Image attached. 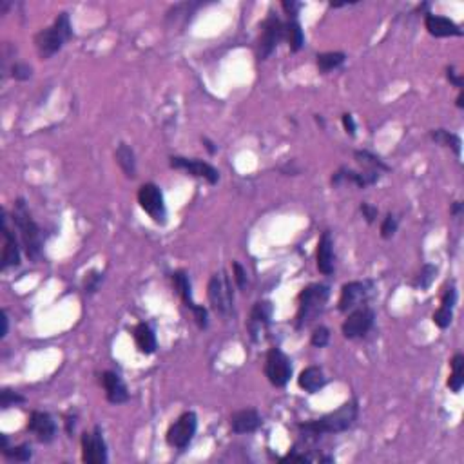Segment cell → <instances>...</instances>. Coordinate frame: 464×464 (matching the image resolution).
<instances>
[{
  "label": "cell",
  "mask_w": 464,
  "mask_h": 464,
  "mask_svg": "<svg viewBox=\"0 0 464 464\" xmlns=\"http://www.w3.org/2000/svg\"><path fill=\"white\" fill-rule=\"evenodd\" d=\"M26 399L22 397V395L15 394V392H11V390H2V394H0V407L4 408H9V407H15V404L18 403H24Z\"/></svg>",
  "instance_id": "36"
},
{
  "label": "cell",
  "mask_w": 464,
  "mask_h": 464,
  "mask_svg": "<svg viewBox=\"0 0 464 464\" xmlns=\"http://www.w3.org/2000/svg\"><path fill=\"white\" fill-rule=\"evenodd\" d=\"M272 314H274V307H272L271 301H259L254 305V308L250 312L249 323H247L250 337L254 341H258L259 337L267 332V329L271 327Z\"/></svg>",
  "instance_id": "15"
},
{
  "label": "cell",
  "mask_w": 464,
  "mask_h": 464,
  "mask_svg": "<svg viewBox=\"0 0 464 464\" xmlns=\"http://www.w3.org/2000/svg\"><path fill=\"white\" fill-rule=\"evenodd\" d=\"M13 224L20 232V240L26 249V254L31 259H36L42 254V232L39 225L33 221L29 210H27L24 200H17L13 210Z\"/></svg>",
  "instance_id": "4"
},
{
  "label": "cell",
  "mask_w": 464,
  "mask_h": 464,
  "mask_svg": "<svg viewBox=\"0 0 464 464\" xmlns=\"http://www.w3.org/2000/svg\"><path fill=\"white\" fill-rule=\"evenodd\" d=\"M261 426V417L256 410L247 408L231 416V428L234 434H252Z\"/></svg>",
  "instance_id": "20"
},
{
  "label": "cell",
  "mask_w": 464,
  "mask_h": 464,
  "mask_svg": "<svg viewBox=\"0 0 464 464\" xmlns=\"http://www.w3.org/2000/svg\"><path fill=\"white\" fill-rule=\"evenodd\" d=\"M374 285L370 281H350L343 285L341 298H339V311L352 312L355 308L367 305L368 299L372 298Z\"/></svg>",
  "instance_id": "8"
},
{
  "label": "cell",
  "mask_w": 464,
  "mask_h": 464,
  "mask_svg": "<svg viewBox=\"0 0 464 464\" xmlns=\"http://www.w3.org/2000/svg\"><path fill=\"white\" fill-rule=\"evenodd\" d=\"M102 385L105 390V397L113 404H122L129 401V392L125 383L122 381V377L114 372H104L102 374Z\"/></svg>",
  "instance_id": "17"
},
{
  "label": "cell",
  "mask_w": 464,
  "mask_h": 464,
  "mask_svg": "<svg viewBox=\"0 0 464 464\" xmlns=\"http://www.w3.org/2000/svg\"><path fill=\"white\" fill-rule=\"evenodd\" d=\"M345 53L339 51H330V53H321L318 55V67L321 73H329V71L336 69L345 62Z\"/></svg>",
  "instance_id": "30"
},
{
  "label": "cell",
  "mask_w": 464,
  "mask_h": 464,
  "mask_svg": "<svg viewBox=\"0 0 464 464\" xmlns=\"http://www.w3.org/2000/svg\"><path fill=\"white\" fill-rule=\"evenodd\" d=\"M446 76H448V80H450V82L453 83V86H456V88L463 89V86H464L463 79H460V76H457V75H456V71H453V67H450V69L446 71Z\"/></svg>",
  "instance_id": "43"
},
{
  "label": "cell",
  "mask_w": 464,
  "mask_h": 464,
  "mask_svg": "<svg viewBox=\"0 0 464 464\" xmlns=\"http://www.w3.org/2000/svg\"><path fill=\"white\" fill-rule=\"evenodd\" d=\"M361 212H363V218L367 219L368 224H374L377 218V214H379V210H377V207L370 205V203H361Z\"/></svg>",
  "instance_id": "40"
},
{
  "label": "cell",
  "mask_w": 464,
  "mask_h": 464,
  "mask_svg": "<svg viewBox=\"0 0 464 464\" xmlns=\"http://www.w3.org/2000/svg\"><path fill=\"white\" fill-rule=\"evenodd\" d=\"M285 39L289 40V46L292 51H299L303 48L305 35H303V29L298 24V20H292V22L285 26Z\"/></svg>",
  "instance_id": "31"
},
{
  "label": "cell",
  "mask_w": 464,
  "mask_h": 464,
  "mask_svg": "<svg viewBox=\"0 0 464 464\" xmlns=\"http://www.w3.org/2000/svg\"><path fill=\"white\" fill-rule=\"evenodd\" d=\"M102 280H104V274H100V272L93 271L89 272V276L86 278V283H83V289H86V292L88 294H95L98 290V287H100Z\"/></svg>",
  "instance_id": "37"
},
{
  "label": "cell",
  "mask_w": 464,
  "mask_h": 464,
  "mask_svg": "<svg viewBox=\"0 0 464 464\" xmlns=\"http://www.w3.org/2000/svg\"><path fill=\"white\" fill-rule=\"evenodd\" d=\"M435 274H437V268H435L434 265H425V267L421 268L419 276H417L416 283L414 285H416L417 289H421V290L428 289L430 285H432V281H434Z\"/></svg>",
  "instance_id": "33"
},
{
  "label": "cell",
  "mask_w": 464,
  "mask_h": 464,
  "mask_svg": "<svg viewBox=\"0 0 464 464\" xmlns=\"http://www.w3.org/2000/svg\"><path fill=\"white\" fill-rule=\"evenodd\" d=\"M27 430L31 434H35V437L40 442H51L57 435V423L48 412H33L27 421Z\"/></svg>",
  "instance_id": "16"
},
{
  "label": "cell",
  "mask_w": 464,
  "mask_h": 464,
  "mask_svg": "<svg viewBox=\"0 0 464 464\" xmlns=\"http://www.w3.org/2000/svg\"><path fill=\"white\" fill-rule=\"evenodd\" d=\"M232 268H234V281H236V285H238V287H240V289H245V285H247V272L243 271V267H241V265L238 261L232 263Z\"/></svg>",
  "instance_id": "39"
},
{
  "label": "cell",
  "mask_w": 464,
  "mask_h": 464,
  "mask_svg": "<svg viewBox=\"0 0 464 464\" xmlns=\"http://www.w3.org/2000/svg\"><path fill=\"white\" fill-rule=\"evenodd\" d=\"M2 453L4 457H8L9 460H17V463H26L33 457V451H31L29 444H20V446L9 448L8 446V437H2Z\"/></svg>",
  "instance_id": "29"
},
{
  "label": "cell",
  "mask_w": 464,
  "mask_h": 464,
  "mask_svg": "<svg viewBox=\"0 0 464 464\" xmlns=\"http://www.w3.org/2000/svg\"><path fill=\"white\" fill-rule=\"evenodd\" d=\"M343 125H345V129L348 135H352V136L355 135V122H354V116H352V114H348V113L343 114Z\"/></svg>",
  "instance_id": "42"
},
{
  "label": "cell",
  "mask_w": 464,
  "mask_h": 464,
  "mask_svg": "<svg viewBox=\"0 0 464 464\" xmlns=\"http://www.w3.org/2000/svg\"><path fill=\"white\" fill-rule=\"evenodd\" d=\"M172 283H175L176 290H178V294L182 296V299H184L185 307L191 308L194 314V320H196L198 327L200 329H207V311L203 307H198L196 303L193 301V292H191V281H189V276L185 274L184 271H178L172 274Z\"/></svg>",
  "instance_id": "13"
},
{
  "label": "cell",
  "mask_w": 464,
  "mask_h": 464,
  "mask_svg": "<svg viewBox=\"0 0 464 464\" xmlns=\"http://www.w3.org/2000/svg\"><path fill=\"white\" fill-rule=\"evenodd\" d=\"M460 210H463V205H460V202H456L453 203V209H451V212H453V216H459Z\"/></svg>",
  "instance_id": "45"
},
{
  "label": "cell",
  "mask_w": 464,
  "mask_h": 464,
  "mask_svg": "<svg viewBox=\"0 0 464 464\" xmlns=\"http://www.w3.org/2000/svg\"><path fill=\"white\" fill-rule=\"evenodd\" d=\"M336 267V254H334V240L330 232H323L318 243V268L321 274H332Z\"/></svg>",
  "instance_id": "21"
},
{
  "label": "cell",
  "mask_w": 464,
  "mask_h": 464,
  "mask_svg": "<svg viewBox=\"0 0 464 464\" xmlns=\"http://www.w3.org/2000/svg\"><path fill=\"white\" fill-rule=\"evenodd\" d=\"M457 303V290L453 285H450V289H446L444 296H442L441 307L434 314V323L437 325L439 329H448L453 320V308Z\"/></svg>",
  "instance_id": "23"
},
{
  "label": "cell",
  "mask_w": 464,
  "mask_h": 464,
  "mask_svg": "<svg viewBox=\"0 0 464 464\" xmlns=\"http://www.w3.org/2000/svg\"><path fill=\"white\" fill-rule=\"evenodd\" d=\"M82 460L88 464L107 463V446L100 426H95L93 432H86L82 435Z\"/></svg>",
  "instance_id": "12"
},
{
  "label": "cell",
  "mask_w": 464,
  "mask_h": 464,
  "mask_svg": "<svg viewBox=\"0 0 464 464\" xmlns=\"http://www.w3.org/2000/svg\"><path fill=\"white\" fill-rule=\"evenodd\" d=\"M198 417L194 412H185L178 417L176 423H172L169 432H167V442L169 446L176 450H185L191 444V441L196 435Z\"/></svg>",
  "instance_id": "6"
},
{
  "label": "cell",
  "mask_w": 464,
  "mask_h": 464,
  "mask_svg": "<svg viewBox=\"0 0 464 464\" xmlns=\"http://www.w3.org/2000/svg\"><path fill=\"white\" fill-rule=\"evenodd\" d=\"M11 75H13V79L24 82V80L31 79V75H33V69H31V66L24 64V62H17V64H13V67H11Z\"/></svg>",
  "instance_id": "38"
},
{
  "label": "cell",
  "mask_w": 464,
  "mask_h": 464,
  "mask_svg": "<svg viewBox=\"0 0 464 464\" xmlns=\"http://www.w3.org/2000/svg\"><path fill=\"white\" fill-rule=\"evenodd\" d=\"M425 26L426 29H428L430 35L437 36V39L463 35V29H460L453 20H450V18L446 17H441V15H432V13L426 15Z\"/></svg>",
  "instance_id": "19"
},
{
  "label": "cell",
  "mask_w": 464,
  "mask_h": 464,
  "mask_svg": "<svg viewBox=\"0 0 464 464\" xmlns=\"http://www.w3.org/2000/svg\"><path fill=\"white\" fill-rule=\"evenodd\" d=\"M379 176H381V172L379 171H372V169H367L364 172H355V171H350V169H339V171L336 172V175L332 176V184L334 185H339V184H354L357 185V187H368V185H374L377 180H379Z\"/></svg>",
  "instance_id": "18"
},
{
  "label": "cell",
  "mask_w": 464,
  "mask_h": 464,
  "mask_svg": "<svg viewBox=\"0 0 464 464\" xmlns=\"http://www.w3.org/2000/svg\"><path fill=\"white\" fill-rule=\"evenodd\" d=\"M397 227H399V219L395 218L392 212H390V214H386V218L383 219L381 236L385 238V240H390V238L394 236L395 232H397Z\"/></svg>",
  "instance_id": "35"
},
{
  "label": "cell",
  "mask_w": 464,
  "mask_h": 464,
  "mask_svg": "<svg viewBox=\"0 0 464 464\" xmlns=\"http://www.w3.org/2000/svg\"><path fill=\"white\" fill-rule=\"evenodd\" d=\"M464 385V355L456 354L453 360H451V374L450 379H448V386H450L451 392H460Z\"/></svg>",
  "instance_id": "27"
},
{
  "label": "cell",
  "mask_w": 464,
  "mask_h": 464,
  "mask_svg": "<svg viewBox=\"0 0 464 464\" xmlns=\"http://www.w3.org/2000/svg\"><path fill=\"white\" fill-rule=\"evenodd\" d=\"M329 341H330V330L327 329V327H323V325H320V327L312 332L311 343L315 346V348H323V346L329 345Z\"/></svg>",
  "instance_id": "34"
},
{
  "label": "cell",
  "mask_w": 464,
  "mask_h": 464,
  "mask_svg": "<svg viewBox=\"0 0 464 464\" xmlns=\"http://www.w3.org/2000/svg\"><path fill=\"white\" fill-rule=\"evenodd\" d=\"M430 136H432V140L435 144L442 145V147H450V149L456 151L457 156H460V138L457 135L446 131V129H435Z\"/></svg>",
  "instance_id": "28"
},
{
  "label": "cell",
  "mask_w": 464,
  "mask_h": 464,
  "mask_svg": "<svg viewBox=\"0 0 464 464\" xmlns=\"http://www.w3.org/2000/svg\"><path fill=\"white\" fill-rule=\"evenodd\" d=\"M374 320H376V314L370 307H360L355 311L350 312V315L346 318V321L343 323L341 332L346 339H360L364 337L370 329L374 327Z\"/></svg>",
  "instance_id": "11"
},
{
  "label": "cell",
  "mask_w": 464,
  "mask_h": 464,
  "mask_svg": "<svg viewBox=\"0 0 464 464\" xmlns=\"http://www.w3.org/2000/svg\"><path fill=\"white\" fill-rule=\"evenodd\" d=\"M285 39V24L281 22L280 18L274 13H271V17L263 22V31L261 36H259V44H258V57L259 60H265L274 53V49L278 48L281 40Z\"/></svg>",
  "instance_id": "10"
},
{
  "label": "cell",
  "mask_w": 464,
  "mask_h": 464,
  "mask_svg": "<svg viewBox=\"0 0 464 464\" xmlns=\"http://www.w3.org/2000/svg\"><path fill=\"white\" fill-rule=\"evenodd\" d=\"M71 36H73V27H71L69 15L60 13L51 27L42 29L35 36L36 51H39L40 58H44V60L51 58L55 53H58L64 48V44Z\"/></svg>",
  "instance_id": "2"
},
{
  "label": "cell",
  "mask_w": 464,
  "mask_h": 464,
  "mask_svg": "<svg viewBox=\"0 0 464 464\" xmlns=\"http://www.w3.org/2000/svg\"><path fill=\"white\" fill-rule=\"evenodd\" d=\"M355 160L361 163V165L368 167V169H372V171H388V165L383 162L381 158H377L376 154L368 153V151H355L354 153Z\"/></svg>",
  "instance_id": "32"
},
{
  "label": "cell",
  "mask_w": 464,
  "mask_h": 464,
  "mask_svg": "<svg viewBox=\"0 0 464 464\" xmlns=\"http://www.w3.org/2000/svg\"><path fill=\"white\" fill-rule=\"evenodd\" d=\"M298 383L305 392L315 394V392H320V390L327 385V377H325L323 370H321L320 367H308L299 374Z\"/></svg>",
  "instance_id": "24"
},
{
  "label": "cell",
  "mask_w": 464,
  "mask_h": 464,
  "mask_svg": "<svg viewBox=\"0 0 464 464\" xmlns=\"http://www.w3.org/2000/svg\"><path fill=\"white\" fill-rule=\"evenodd\" d=\"M357 414H360L357 401L352 399V401L337 408L336 412H330L320 417V419L308 421V423H301L299 432L305 439H320L321 435L327 434H341V432H346L355 425Z\"/></svg>",
  "instance_id": "1"
},
{
  "label": "cell",
  "mask_w": 464,
  "mask_h": 464,
  "mask_svg": "<svg viewBox=\"0 0 464 464\" xmlns=\"http://www.w3.org/2000/svg\"><path fill=\"white\" fill-rule=\"evenodd\" d=\"M171 167L172 169H184L189 175L196 176V178H205L210 185L218 184L219 172L216 171L214 167L210 163L196 160V158H182V156H172L171 158Z\"/></svg>",
  "instance_id": "14"
},
{
  "label": "cell",
  "mask_w": 464,
  "mask_h": 464,
  "mask_svg": "<svg viewBox=\"0 0 464 464\" xmlns=\"http://www.w3.org/2000/svg\"><path fill=\"white\" fill-rule=\"evenodd\" d=\"M135 341L136 345H138V348H140L142 354L149 355L156 352V336H154L153 329H151L149 325H136Z\"/></svg>",
  "instance_id": "25"
},
{
  "label": "cell",
  "mask_w": 464,
  "mask_h": 464,
  "mask_svg": "<svg viewBox=\"0 0 464 464\" xmlns=\"http://www.w3.org/2000/svg\"><path fill=\"white\" fill-rule=\"evenodd\" d=\"M2 325H4V327H2V334H0V336L2 337H6V334H8V314H2Z\"/></svg>",
  "instance_id": "44"
},
{
  "label": "cell",
  "mask_w": 464,
  "mask_h": 464,
  "mask_svg": "<svg viewBox=\"0 0 464 464\" xmlns=\"http://www.w3.org/2000/svg\"><path fill=\"white\" fill-rule=\"evenodd\" d=\"M114 158H116V163L120 165V169L123 171V175L128 176V178H135L136 176V156L135 151L129 147L128 144H120L116 153H114Z\"/></svg>",
  "instance_id": "26"
},
{
  "label": "cell",
  "mask_w": 464,
  "mask_h": 464,
  "mask_svg": "<svg viewBox=\"0 0 464 464\" xmlns=\"http://www.w3.org/2000/svg\"><path fill=\"white\" fill-rule=\"evenodd\" d=\"M330 298V289L323 283L308 285L307 289H303L299 294V308L296 315V327L305 329L318 315L323 314L325 305Z\"/></svg>",
  "instance_id": "3"
},
{
  "label": "cell",
  "mask_w": 464,
  "mask_h": 464,
  "mask_svg": "<svg viewBox=\"0 0 464 464\" xmlns=\"http://www.w3.org/2000/svg\"><path fill=\"white\" fill-rule=\"evenodd\" d=\"M265 376L271 381V385L285 386L292 377V363H290L289 355L283 354L280 348H271L265 360Z\"/></svg>",
  "instance_id": "7"
},
{
  "label": "cell",
  "mask_w": 464,
  "mask_h": 464,
  "mask_svg": "<svg viewBox=\"0 0 464 464\" xmlns=\"http://www.w3.org/2000/svg\"><path fill=\"white\" fill-rule=\"evenodd\" d=\"M207 294H209L210 305L218 314H231L232 308H234V290H232L231 278L227 276V272H216L214 276L210 278Z\"/></svg>",
  "instance_id": "5"
},
{
  "label": "cell",
  "mask_w": 464,
  "mask_h": 464,
  "mask_svg": "<svg viewBox=\"0 0 464 464\" xmlns=\"http://www.w3.org/2000/svg\"><path fill=\"white\" fill-rule=\"evenodd\" d=\"M4 225H2V234H4V249H2V268L17 267L20 265V247L17 243V238L8 227V219L4 216Z\"/></svg>",
  "instance_id": "22"
},
{
  "label": "cell",
  "mask_w": 464,
  "mask_h": 464,
  "mask_svg": "<svg viewBox=\"0 0 464 464\" xmlns=\"http://www.w3.org/2000/svg\"><path fill=\"white\" fill-rule=\"evenodd\" d=\"M283 9L285 11H287V13L290 15V17L294 18V20H296V17H298V11H299V8H301V4H299V2H294V0H285L283 4Z\"/></svg>",
  "instance_id": "41"
},
{
  "label": "cell",
  "mask_w": 464,
  "mask_h": 464,
  "mask_svg": "<svg viewBox=\"0 0 464 464\" xmlns=\"http://www.w3.org/2000/svg\"><path fill=\"white\" fill-rule=\"evenodd\" d=\"M138 203L142 209L156 221V224H165L167 210L165 202H163V194L160 187L154 184H144L138 191Z\"/></svg>",
  "instance_id": "9"
}]
</instances>
